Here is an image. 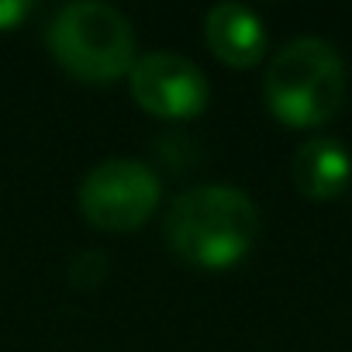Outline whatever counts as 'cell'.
<instances>
[{"instance_id":"obj_1","label":"cell","mask_w":352,"mask_h":352,"mask_svg":"<svg viewBox=\"0 0 352 352\" xmlns=\"http://www.w3.org/2000/svg\"><path fill=\"white\" fill-rule=\"evenodd\" d=\"M162 235L176 259L197 270L239 266L259 235V208L228 184H201L176 194L166 208Z\"/></svg>"},{"instance_id":"obj_2","label":"cell","mask_w":352,"mask_h":352,"mask_svg":"<svg viewBox=\"0 0 352 352\" xmlns=\"http://www.w3.org/2000/svg\"><path fill=\"white\" fill-rule=\"evenodd\" d=\"M263 97L287 128H321L342 111L345 63L324 38H294L266 66Z\"/></svg>"},{"instance_id":"obj_3","label":"cell","mask_w":352,"mask_h":352,"mask_svg":"<svg viewBox=\"0 0 352 352\" xmlns=\"http://www.w3.org/2000/svg\"><path fill=\"white\" fill-rule=\"evenodd\" d=\"M52 59L80 83H114L135 66V28L131 21L97 0H76L52 14L45 28Z\"/></svg>"},{"instance_id":"obj_4","label":"cell","mask_w":352,"mask_h":352,"mask_svg":"<svg viewBox=\"0 0 352 352\" xmlns=\"http://www.w3.org/2000/svg\"><path fill=\"white\" fill-rule=\"evenodd\" d=\"M80 214L100 232H138L162 201V184L138 159H104L80 180Z\"/></svg>"},{"instance_id":"obj_5","label":"cell","mask_w":352,"mask_h":352,"mask_svg":"<svg viewBox=\"0 0 352 352\" xmlns=\"http://www.w3.org/2000/svg\"><path fill=\"white\" fill-rule=\"evenodd\" d=\"M128 90H131V100L145 114L166 118V121L197 118V114H204V107L211 100L204 69L180 52L138 56L128 73Z\"/></svg>"},{"instance_id":"obj_6","label":"cell","mask_w":352,"mask_h":352,"mask_svg":"<svg viewBox=\"0 0 352 352\" xmlns=\"http://www.w3.org/2000/svg\"><path fill=\"white\" fill-rule=\"evenodd\" d=\"M204 42L214 59L232 69H252L270 49L263 18L245 4H214L204 18Z\"/></svg>"},{"instance_id":"obj_7","label":"cell","mask_w":352,"mask_h":352,"mask_svg":"<svg viewBox=\"0 0 352 352\" xmlns=\"http://www.w3.org/2000/svg\"><path fill=\"white\" fill-rule=\"evenodd\" d=\"M290 176H294V187L300 197L307 201H335L345 187H349V176H352V155L342 142L318 135L297 145L294 159H290Z\"/></svg>"},{"instance_id":"obj_8","label":"cell","mask_w":352,"mask_h":352,"mask_svg":"<svg viewBox=\"0 0 352 352\" xmlns=\"http://www.w3.org/2000/svg\"><path fill=\"white\" fill-rule=\"evenodd\" d=\"M80 273H87L83 287L100 283V276L107 273V256H100V252H83V256H76V263L69 266V276H73V280H80Z\"/></svg>"},{"instance_id":"obj_9","label":"cell","mask_w":352,"mask_h":352,"mask_svg":"<svg viewBox=\"0 0 352 352\" xmlns=\"http://www.w3.org/2000/svg\"><path fill=\"white\" fill-rule=\"evenodd\" d=\"M35 11L32 0H0V32H14Z\"/></svg>"}]
</instances>
